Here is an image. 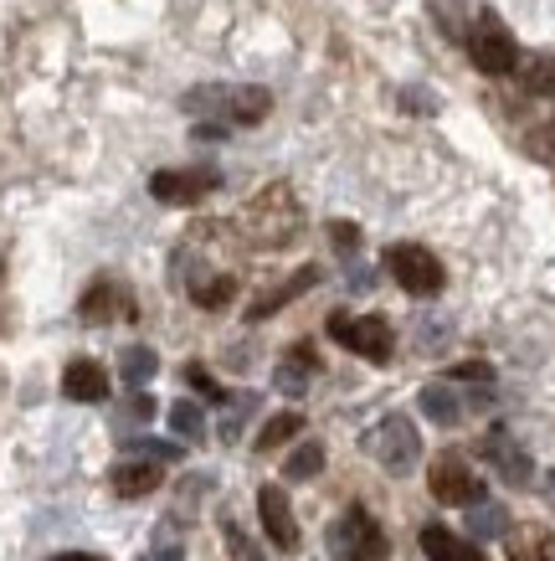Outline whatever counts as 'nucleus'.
Listing matches in <instances>:
<instances>
[{
    "mask_svg": "<svg viewBox=\"0 0 555 561\" xmlns=\"http://www.w3.org/2000/svg\"><path fill=\"white\" fill-rule=\"evenodd\" d=\"M469 57H473V68L488 72V78H505V72L520 68V42L509 36V26L499 16H478L473 21V32H469Z\"/></svg>",
    "mask_w": 555,
    "mask_h": 561,
    "instance_id": "1",
    "label": "nucleus"
},
{
    "mask_svg": "<svg viewBox=\"0 0 555 561\" xmlns=\"http://www.w3.org/2000/svg\"><path fill=\"white\" fill-rule=\"evenodd\" d=\"M329 557L335 561H386V536L375 526V515L345 511L329 526Z\"/></svg>",
    "mask_w": 555,
    "mask_h": 561,
    "instance_id": "2",
    "label": "nucleus"
},
{
    "mask_svg": "<svg viewBox=\"0 0 555 561\" xmlns=\"http://www.w3.org/2000/svg\"><path fill=\"white\" fill-rule=\"evenodd\" d=\"M386 268H391V278H396L406 294H417V299L442 294V263L427 253V248H417V242H396L386 253Z\"/></svg>",
    "mask_w": 555,
    "mask_h": 561,
    "instance_id": "3",
    "label": "nucleus"
},
{
    "mask_svg": "<svg viewBox=\"0 0 555 561\" xmlns=\"http://www.w3.org/2000/svg\"><path fill=\"white\" fill-rule=\"evenodd\" d=\"M370 454H375V459H381V469H391V474H406V469H417L421 438H417V427H412V417L391 412L386 423L370 433Z\"/></svg>",
    "mask_w": 555,
    "mask_h": 561,
    "instance_id": "4",
    "label": "nucleus"
},
{
    "mask_svg": "<svg viewBox=\"0 0 555 561\" xmlns=\"http://www.w3.org/2000/svg\"><path fill=\"white\" fill-rule=\"evenodd\" d=\"M329 335L335 341H345L355 351V356L375 360V366H386L391 351H396V335H391L386 320H375V314H366V320H350V314H335L329 320Z\"/></svg>",
    "mask_w": 555,
    "mask_h": 561,
    "instance_id": "5",
    "label": "nucleus"
},
{
    "mask_svg": "<svg viewBox=\"0 0 555 561\" xmlns=\"http://www.w3.org/2000/svg\"><path fill=\"white\" fill-rule=\"evenodd\" d=\"M427 484H432V494H438L442 505H478V500H484V479L473 474L458 454H442V459L432 463Z\"/></svg>",
    "mask_w": 555,
    "mask_h": 561,
    "instance_id": "6",
    "label": "nucleus"
},
{
    "mask_svg": "<svg viewBox=\"0 0 555 561\" xmlns=\"http://www.w3.org/2000/svg\"><path fill=\"white\" fill-rule=\"evenodd\" d=\"M478 454H484L499 474L509 479V484H530V474H535V463H530V454L520 448V438L509 433V427H488L484 443H478Z\"/></svg>",
    "mask_w": 555,
    "mask_h": 561,
    "instance_id": "7",
    "label": "nucleus"
},
{
    "mask_svg": "<svg viewBox=\"0 0 555 561\" xmlns=\"http://www.w3.org/2000/svg\"><path fill=\"white\" fill-rule=\"evenodd\" d=\"M257 515H263V530H268V541L278 546V551H293V546H299V520H293L288 494L278 490V484H263V494H257Z\"/></svg>",
    "mask_w": 555,
    "mask_h": 561,
    "instance_id": "8",
    "label": "nucleus"
},
{
    "mask_svg": "<svg viewBox=\"0 0 555 561\" xmlns=\"http://www.w3.org/2000/svg\"><path fill=\"white\" fill-rule=\"evenodd\" d=\"M217 186V175H196V171H154L150 175V196L154 202H170V206H196L206 191Z\"/></svg>",
    "mask_w": 555,
    "mask_h": 561,
    "instance_id": "9",
    "label": "nucleus"
},
{
    "mask_svg": "<svg viewBox=\"0 0 555 561\" xmlns=\"http://www.w3.org/2000/svg\"><path fill=\"white\" fill-rule=\"evenodd\" d=\"M505 551L509 561H555V536L545 526H509Z\"/></svg>",
    "mask_w": 555,
    "mask_h": 561,
    "instance_id": "10",
    "label": "nucleus"
},
{
    "mask_svg": "<svg viewBox=\"0 0 555 561\" xmlns=\"http://www.w3.org/2000/svg\"><path fill=\"white\" fill-rule=\"evenodd\" d=\"M62 391H68L72 402H103L108 397V371H103L99 360H72L68 371H62Z\"/></svg>",
    "mask_w": 555,
    "mask_h": 561,
    "instance_id": "11",
    "label": "nucleus"
},
{
    "mask_svg": "<svg viewBox=\"0 0 555 561\" xmlns=\"http://www.w3.org/2000/svg\"><path fill=\"white\" fill-rule=\"evenodd\" d=\"M320 371V356L309 351V345H293L284 360H278V387L288 391V397H303L309 391V376Z\"/></svg>",
    "mask_w": 555,
    "mask_h": 561,
    "instance_id": "12",
    "label": "nucleus"
},
{
    "mask_svg": "<svg viewBox=\"0 0 555 561\" xmlns=\"http://www.w3.org/2000/svg\"><path fill=\"white\" fill-rule=\"evenodd\" d=\"M421 551H427V561H484V557H478V546L458 541L448 526H427V530H421Z\"/></svg>",
    "mask_w": 555,
    "mask_h": 561,
    "instance_id": "13",
    "label": "nucleus"
},
{
    "mask_svg": "<svg viewBox=\"0 0 555 561\" xmlns=\"http://www.w3.org/2000/svg\"><path fill=\"white\" fill-rule=\"evenodd\" d=\"M268 88H227V119L232 124H257V119H268Z\"/></svg>",
    "mask_w": 555,
    "mask_h": 561,
    "instance_id": "14",
    "label": "nucleus"
},
{
    "mask_svg": "<svg viewBox=\"0 0 555 561\" xmlns=\"http://www.w3.org/2000/svg\"><path fill=\"white\" fill-rule=\"evenodd\" d=\"M108 484H114L118 500H139V494H150L154 484H160V469H154V459H144V463H118L114 474H108Z\"/></svg>",
    "mask_w": 555,
    "mask_h": 561,
    "instance_id": "15",
    "label": "nucleus"
},
{
    "mask_svg": "<svg viewBox=\"0 0 555 561\" xmlns=\"http://www.w3.org/2000/svg\"><path fill=\"white\" fill-rule=\"evenodd\" d=\"M421 412L432 417V423L453 427L458 417H463V402H458L453 387H442V381H432V387H421Z\"/></svg>",
    "mask_w": 555,
    "mask_h": 561,
    "instance_id": "16",
    "label": "nucleus"
},
{
    "mask_svg": "<svg viewBox=\"0 0 555 561\" xmlns=\"http://www.w3.org/2000/svg\"><path fill=\"white\" fill-rule=\"evenodd\" d=\"M469 530L473 536H484V541H494V536H505L509 530V511L505 505H488V500H478L469 515Z\"/></svg>",
    "mask_w": 555,
    "mask_h": 561,
    "instance_id": "17",
    "label": "nucleus"
},
{
    "mask_svg": "<svg viewBox=\"0 0 555 561\" xmlns=\"http://www.w3.org/2000/svg\"><path fill=\"white\" fill-rule=\"evenodd\" d=\"M114 314H129L124 309V299H118V289H108V284H99V289H88V299H83V320H114Z\"/></svg>",
    "mask_w": 555,
    "mask_h": 561,
    "instance_id": "18",
    "label": "nucleus"
},
{
    "mask_svg": "<svg viewBox=\"0 0 555 561\" xmlns=\"http://www.w3.org/2000/svg\"><path fill=\"white\" fill-rule=\"evenodd\" d=\"M154 366H160V360H154V351H144V345H129V351H124V360H118V376H124L129 387H144V381L154 376Z\"/></svg>",
    "mask_w": 555,
    "mask_h": 561,
    "instance_id": "19",
    "label": "nucleus"
},
{
    "mask_svg": "<svg viewBox=\"0 0 555 561\" xmlns=\"http://www.w3.org/2000/svg\"><path fill=\"white\" fill-rule=\"evenodd\" d=\"M520 83H524V93H535V99H551V93H555V57H535V62H524Z\"/></svg>",
    "mask_w": 555,
    "mask_h": 561,
    "instance_id": "20",
    "label": "nucleus"
},
{
    "mask_svg": "<svg viewBox=\"0 0 555 561\" xmlns=\"http://www.w3.org/2000/svg\"><path fill=\"white\" fill-rule=\"evenodd\" d=\"M303 427V417L299 412H278V417H273L268 427H263V433H257V454H268V448H278V443H288L293 438V433H299Z\"/></svg>",
    "mask_w": 555,
    "mask_h": 561,
    "instance_id": "21",
    "label": "nucleus"
},
{
    "mask_svg": "<svg viewBox=\"0 0 555 561\" xmlns=\"http://www.w3.org/2000/svg\"><path fill=\"white\" fill-rule=\"evenodd\" d=\"M150 417H154V397H144V391H129V397L114 408L118 427H139V423H150Z\"/></svg>",
    "mask_w": 555,
    "mask_h": 561,
    "instance_id": "22",
    "label": "nucleus"
},
{
    "mask_svg": "<svg viewBox=\"0 0 555 561\" xmlns=\"http://www.w3.org/2000/svg\"><path fill=\"white\" fill-rule=\"evenodd\" d=\"M320 469H324V448H320V443H303V448H293V459L284 463L288 479H314Z\"/></svg>",
    "mask_w": 555,
    "mask_h": 561,
    "instance_id": "23",
    "label": "nucleus"
},
{
    "mask_svg": "<svg viewBox=\"0 0 555 561\" xmlns=\"http://www.w3.org/2000/svg\"><path fill=\"white\" fill-rule=\"evenodd\" d=\"M314 278H320V273H314V268H303L299 278H293V284H284V289H278V294H268V299H257L253 320H268L273 309H278V305H288V299H293V294H303V289H309V284H314Z\"/></svg>",
    "mask_w": 555,
    "mask_h": 561,
    "instance_id": "24",
    "label": "nucleus"
},
{
    "mask_svg": "<svg viewBox=\"0 0 555 561\" xmlns=\"http://www.w3.org/2000/svg\"><path fill=\"white\" fill-rule=\"evenodd\" d=\"M170 427H175L181 438H196V443L206 438V417L196 402H175V408H170Z\"/></svg>",
    "mask_w": 555,
    "mask_h": 561,
    "instance_id": "25",
    "label": "nucleus"
},
{
    "mask_svg": "<svg viewBox=\"0 0 555 561\" xmlns=\"http://www.w3.org/2000/svg\"><path fill=\"white\" fill-rule=\"evenodd\" d=\"M129 448H135V454H144V459H154V463H175V459H181V443H165V438H129Z\"/></svg>",
    "mask_w": 555,
    "mask_h": 561,
    "instance_id": "26",
    "label": "nucleus"
},
{
    "mask_svg": "<svg viewBox=\"0 0 555 561\" xmlns=\"http://www.w3.org/2000/svg\"><path fill=\"white\" fill-rule=\"evenodd\" d=\"M236 294V284L232 278H211V284H196V305H206V309H221L227 299Z\"/></svg>",
    "mask_w": 555,
    "mask_h": 561,
    "instance_id": "27",
    "label": "nucleus"
},
{
    "mask_svg": "<svg viewBox=\"0 0 555 561\" xmlns=\"http://www.w3.org/2000/svg\"><path fill=\"white\" fill-rule=\"evenodd\" d=\"M221 536H227V551H232L236 561H257V546L247 541V530H236V526H227L221 530Z\"/></svg>",
    "mask_w": 555,
    "mask_h": 561,
    "instance_id": "28",
    "label": "nucleus"
},
{
    "mask_svg": "<svg viewBox=\"0 0 555 561\" xmlns=\"http://www.w3.org/2000/svg\"><path fill=\"white\" fill-rule=\"evenodd\" d=\"M185 381H190V387L201 391V397H211V402H221V397H227V391H221L217 381H211V376L201 371V366H185Z\"/></svg>",
    "mask_w": 555,
    "mask_h": 561,
    "instance_id": "29",
    "label": "nucleus"
},
{
    "mask_svg": "<svg viewBox=\"0 0 555 561\" xmlns=\"http://www.w3.org/2000/svg\"><path fill=\"white\" fill-rule=\"evenodd\" d=\"M488 376H494V371H488L484 360H469V366H453V381H488Z\"/></svg>",
    "mask_w": 555,
    "mask_h": 561,
    "instance_id": "30",
    "label": "nucleus"
},
{
    "mask_svg": "<svg viewBox=\"0 0 555 561\" xmlns=\"http://www.w3.org/2000/svg\"><path fill=\"white\" fill-rule=\"evenodd\" d=\"M535 154H540V160H555V119L535 135Z\"/></svg>",
    "mask_w": 555,
    "mask_h": 561,
    "instance_id": "31",
    "label": "nucleus"
},
{
    "mask_svg": "<svg viewBox=\"0 0 555 561\" xmlns=\"http://www.w3.org/2000/svg\"><path fill=\"white\" fill-rule=\"evenodd\" d=\"M329 238H335L339 248H355V242H360V232H355L350 221H335V227H329Z\"/></svg>",
    "mask_w": 555,
    "mask_h": 561,
    "instance_id": "32",
    "label": "nucleus"
},
{
    "mask_svg": "<svg viewBox=\"0 0 555 561\" xmlns=\"http://www.w3.org/2000/svg\"><path fill=\"white\" fill-rule=\"evenodd\" d=\"M139 561H185L175 546H160V551H150V557H139Z\"/></svg>",
    "mask_w": 555,
    "mask_h": 561,
    "instance_id": "33",
    "label": "nucleus"
},
{
    "mask_svg": "<svg viewBox=\"0 0 555 561\" xmlns=\"http://www.w3.org/2000/svg\"><path fill=\"white\" fill-rule=\"evenodd\" d=\"M51 561H103V557H93V551H62V557H51Z\"/></svg>",
    "mask_w": 555,
    "mask_h": 561,
    "instance_id": "34",
    "label": "nucleus"
},
{
    "mask_svg": "<svg viewBox=\"0 0 555 561\" xmlns=\"http://www.w3.org/2000/svg\"><path fill=\"white\" fill-rule=\"evenodd\" d=\"M545 490H551V500H555V469H551V479H545Z\"/></svg>",
    "mask_w": 555,
    "mask_h": 561,
    "instance_id": "35",
    "label": "nucleus"
}]
</instances>
